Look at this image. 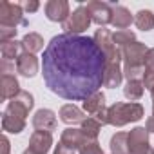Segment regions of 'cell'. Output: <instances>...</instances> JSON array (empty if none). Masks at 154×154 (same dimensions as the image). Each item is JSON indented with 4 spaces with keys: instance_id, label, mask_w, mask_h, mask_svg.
<instances>
[{
    "instance_id": "6da1fadb",
    "label": "cell",
    "mask_w": 154,
    "mask_h": 154,
    "mask_svg": "<svg viewBox=\"0 0 154 154\" xmlns=\"http://www.w3.org/2000/svg\"><path fill=\"white\" fill-rule=\"evenodd\" d=\"M107 58L94 38L56 35L44 49L42 76L45 87L71 102H84L103 85Z\"/></svg>"
},
{
    "instance_id": "7a4b0ae2",
    "label": "cell",
    "mask_w": 154,
    "mask_h": 154,
    "mask_svg": "<svg viewBox=\"0 0 154 154\" xmlns=\"http://www.w3.org/2000/svg\"><path fill=\"white\" fill-rule=\"evenodd\" d=\"M149 49L141 42H132L122 49V60H123V76L127 82L131 80H141L145 74V56Z\"/></svg>"
},
{
    "instance_id": "3957f363",
    "label": "cell",
    "mask_w": 154,
    "mask_h": 154,
    "mask_svg": "<svg viewBox=\"0 0 154 154\" xmlns=\"http://www.w3.org/2000/svg\"><path fill=\"white\" fill-rule=\"evenodd\" d=\"M143 114H145V109L138 102H129V103L116 102L109 107L107 120H109V125H112V127H123L127 123L141 120Z\"/></svg>"
},
{
    "instance_id": "277c9868",
    "label": "cell",
    "mask_w": 154,
    "mask_h": 154,
    "mask_svg": "<svg viewBox=\"0 0 154 154\" xmlns=\"http://www.w3.org/2000/svg\"><path fill=\"white\" fill-rule=\"evenodd\" d=\"M91 15H89V11H87V8L85 6H78L71 15H69V18L62 24V29H63V33L65 35H82L84 31H87L89 29V26H91Z\"/></svg>"
},
{
    "instance_id": "5b68a950",
    "label": "cell",
    "mask_w": 154,
    "mask_h": 154,
    "mask_svg": "<svg viewBox=\"0 0 154 154\" xmlns=\"http://www.w3.org/2000/svg\"><path fill=\"white\" fill-rule=\"evenodd\" d=\"M18 26H27V20L24 18V8L22 4L13 2H0V27H11L17 29Z\"/></svg>"
},
{
    "instance_id": "8992f818",
    "label": "cell",
    "mask_w": 154,
    "mask_h": 154,
    "mask_svg": "<svg viewBox=\"0 0 154 154\" xmlns=\"http://www.w3.org/2000/svg\"><path fill=\"white\" fill-rule=\"evenodd\" d=\"M93 38L98 44V47L103 51L107 62H120L122 60V49L114 44V33H111L105 27H100Z\"/></svg>"
},
{
    "instance_id": "52a82bcc",
    "label": "cell",
    "mask_w": 154,
    "mask_h": 154,
    "mask_svg": "<svg viewBox=\"0 0 154 154\" xmlns=\"http://www.w3.org/2000/svg\"><path fill=\"white\" fill-rule=\"evenodd\" d=\"M129 154H152L149 145V131L145 127H134L129 132Z\"/></svg>"
},
{
    "instance_id": "ba28073f",
    "label": "cell",
    "mask_w": 154,
    "mask_h": 154,
    "mask_svg": "<svg viewBox=\"0 0 154 154\" xmlns=\"http://www.w3.org/2000/svg\"><path fill=\"white\" fill-rule=\"evenodd\" d=\"M85 8H87V11L91 15V20L94 24H98L100 27H105L107 24H111V18H112V4L93 0V2H87Z\"/></svg>"
},
{
    "instance_id": "9c48e42d",
    "label": "cell",
    "mask_w": 154,
    "mask_h": 154,
    "mask_svg": "<svg viewBox=\"0 0 154 154\" xmlns=\"http://www.w3.org/2000/svg\"><path fill=\"white\" fill-rule=\"evenodd\" d=\"M33 105H35V98H33V94L27 93V91H20L13 100H9L6 111L11 112V114H15V116L26 118V116L29 114V111L33 109Z\"/></svg>"
},
{
    "instance_id": "30bf717a",
    "label": "cell",
    "mask_w": 154,
    "mask_h": 154,
    "mask_svg": "<svg viewBox=\"0 0 154 154\" xmlns=\"http://www.w3.org/2000/svg\"><path fill=\"white\" fill-rule=\"evenodd\" d=\"M44 11L51 22H60V24H63L71 15L67 0H49L44 8Z\"/></svg>"
},
{
    "instance_id": "8fae6325",
    "label": "cell",
    "mask_w": 154,
    "mask_h": 154,
    "mask_svg": "<svg viewBox=\"0 0 154 154\" xmlns=\"http://www.w3.org/2000/svg\"><path fill=\"white\" fill-rule=\"evenodd\" d=\"M15 65H17L18 74L26 76V78H33V76L38 72V69H40V62H38L36 54L27 53V51H24L18 56V60L15 62Z\"/></svg>"
},
{
    "instance_id": "7c38bea8",
    "label": "cell",
    "mask_w": 154,
    "mask_h": 154,
    "mask_svg": "<svg viewBox=\"0 0 154 154\" xmlns=\"http://www.w3.org/2000/svg\"><path fill=\"white\" fill-rule=\"evenodd\" d=\"M53 147V134L45 131H35L29 138V150L36 154H47Z\"/></svg>"
},
{
    "instance_id": "4fadbf2b",
    "label": "cell",
    "mask_w": 154,
    "mask_h": 154,
    "mask_svg": "<svg viewBox=\"0 0 154 154\" xmlns=\"http://www.w3.org/2000/svg\"><path fill=\"white\" fill-rule=\"evenodd\" d=\"M89 138L82 132V129H74V127H67L62 136H60V143L65 145L71 150H80V147L87 141Z\"/></svg>"
},
{
    "instance_id": "5bb4252c",
    "label": "cell",
    "mask_w": 154,
    "mask_h": 154,
    "mask_svg": "<svg viewBox=\"0 0 154 154\" xmlns=\"http://www.w3.org/2000/svg\"><path fill=\"white\" fill-rule=\"evenodd\" d=\"M33 127L36 131L53 132L56 129V114L51 109H38L33 116Z\"/></svg>"
},
{
    "instance_id": "9a60e30c",
    "label": "cell",
    "mask_w": 154,
    "mask_h": 154,
    "mask_svg": "<svg viewBox=\"0 0 154 154\" xmlns=\"http://www.w3.org/2000/svg\"><path fill=\"white\" fill-rule=\"evenodd\" d=\"M123 80V69L120 67V62H107L105 76H103V87L116 89L122 85Z\"/></svg>"
},
{
    "instance_id": "2e32d148",
    "label": "cell",
    "mask_w": 154,
    "mask_h": 154,
    "mask_svg": "<svg viewBox=\"0 0 154 154\" xmlns=\"http://www.w3.org/2000/svg\"><path fill=\"white\" fill-rule=\"evenodd\" d=\"M60 120L67 125H74V123H82L85 120L84 116V111L80 107H76L74 103H65L60 107V112H58Z\"/></svg>"
},
{
    "instance_id": "e0dca14e",
    "label": "cell",
    "mask_w": 154,
    "mask_h": 154,
    "mask_svg": "<svg viewBox=\"0 0 154 154\" xmlns=\"http://www.w3.org/2000/svg\"><path fill=\"white\" fill-rule=\"evenodd\" d=\"M134 22V17L131 15V11L123 6H112V18L111 24L120 31V29H127L131 24Z\"/></svg>"
},
{
    "instance_id": "ac0fdd59",
    "label": "cell",
    "mask_w": 154,
    "mask_h": 154,
    "mask_svg": "<svg viewBox=\"0 0 154 154\" xmlns=\"http://www.w3.org/2000/svg\"><path fill=\"white\" fill-rule=\"evenodd\" d=\"M2 129L6 132H11V134H20L26 129V118L15 116V114L4 111L2 112Z\"/></svg>"
},
{
    "instance_id": "d6986e66",
    "label": "cell",
    "mask_w": 154,
    "mask_h": 154,
    "mask_svg": "<svg viewBox=\"0 0 154 154\" xmlns=\"http://www.w3.org/2000/svg\"><path fill=\"white\" fill-rule=\"evenodd\" d=\"M24 53V47H22V42H17V40H8V42H0V54H2V60H8V62H17L18 56Z\"/></svg>"
},
{
    "instance_id": "ffe728a7",
    "label": "cell",
    "mask_w": 154,
    "mask_h": 154,
    "mask_svg": "<svg viewBox=\"0 0 154 154\" xmlns=\"http://www.w3.org/2000/svg\"><path fill=\"white\" fill-rule=\"evenodd\" d=\"M20 91L22 89L15 74H2V100H13Z\"/></svg>"
},
{
    "instance_id": "44dd1931",
    "label": "cell",
    "mask_w": 154,
    "mask_h": 154,
    "mask_svg": "<svg viewBox=\"0 0 154 154\" xmlns=\"http://www.w3.org/2000/svg\"><path fill=\"white\" fill-rule=\"evenodd\" d=\"M103 109H107L105 107V94L100 93V91L94 93V94H91L87 100H84V111L87 114H91V116H96Z\"/></svg>"
},
{
    "instance_id": "7402d4cb",
    "label": "cell",
    "mask_w": 154,
    "mask_h": 154,
    "mask_svg": "<svg viewBox=\"0 0 154 154\" xmlns=\"http://www.w3.org/2000/svg\"><path fill=\"white\" fill-rule=\"evenodd\" d=\"M109 147H111V154H129V132L112 134Z\"/></svg>"
},
{
    "instance_id": "603a6c76",
    "label": "cell",
    "mask_w": 154,
    "mask_h": 154,
    "mask_svg": "<svg viewBox=\"0 0 154 154\" xmlns=\"http://www.w3.org/2000/svg\"><path fill=\"white\" fill-rule=\"evenodd\" d=\"M20 42H22L24 51H27V53L36 54L38 51H44V38L38 33H27V35H24V38Z\"/></svg>"
},
{
    "instance_id": "cb8c5ba5",
    "label": "cell",
    "mask_w": 154,
    "mask_h": 154,
    "mask_svg": "<svg viewBox=\"0 0 154 154\" xmlns=\"http://www.w3.org/2000/svg\"><path fill=\"white\" fill-rule=\"evenodd\" d=\"M134 24L140 31H152L154 29V13L150 9H140L134 15Z\"/></svg>"
},
{
    "instance_id": "d4e9b609",
    "label": "cell",
    "mask_w": 154,
    "mask_h": 154,
    "mask_svg": "<svg viewBox=\"0 0 154 154\" xmlns=\"http://www.w3.org/2000/svg\"><path fill=\"white\" fill-rule=\"evenodd\" d=\"M143 91H145V87H143V82L141 80H131L123 87V96L129 102H138L143 96Z\"/></svg>"
},
{
    "instance_id": "484cf974",
    "label": "cell",
    "mask_w": 154,
    "mask_h": 154,
    "mask_svg": "<svg viewBox=\"0 0 154 154\" xmlns=\"http://www.w3.org/2000/svg\"><path fill=\"white\" fill-rule=\"evenodd\" d=\"M80 129H82V132H84L89 140H98V134H100V131H102V123H100L96 118L87 116V118L80 123Z\"/></svg>"
},
{
    "instance_id": "4316f807",
    "label": "cell",
    "mask_w": 154,
    "mask_h": 154,
    "mask_svg": "<svg viewBox=\"0 0 154 154\" xmlns=\"http://www.w3.org/2000/svg\"><path fill=\"white\" fill-rule=\"evenodd\" d=\"M132 42H136L134 31H131V29H120V31L114 33V44H116L120 49H123L125 45H129V44H132Z\"/></svg>"
},
{
    "instance_id": "83f0119b",
    "label": "cell",
    "mask_w": 154,
    "mask_h": 154,
    "mask_svg": "<svg viewBox=\"0 0 154 154\" xmlns=\"http://www.w3.org/2000/svg\"><path fill=\"white\" fill-rule=\"evenodd\" d=\"M78 154H103V150H102L98 140H87V141L80 147Z\"/></svg>"
},
{
    "instance_id": "f1b7e54d",
    "label": "cell",
    "mask_w": 154,
    "mask_h": 154,
    "mask_svg": "<svg viewBox=\"0 0 154 154\" xmlns=\"http://www.w3.org/2000/svg\"><path fill=\"white\" fill-rule=\"evenodd\" d=\"M141 82H143V87L150 91V89L154 87V71H149V69H145V74H143Z\"/></svg>"
},
{
    "instance_id": "f546056e",
    "label": "cell",
    "mask_w": 154,
    "mask_h": 154,
    "mask_svg": "<svg viewBox=\"0 0 154 154\" xmlns=\"http://www.w3.org/2000/svg\"><path fill=\"white\" fill-rule=\"evenodd\" d=\"M145 69L154 71V47H150L149 53H147V56H145Z\"/></svg>"
},
{
    "instance_id": "4dcf8cb0",
    "label": "cell",
    "mask_w": 154,
    "mask_h": 154,
    "mask_svg": "<svg viewBox=\"0 0 154 154\" xmlns=\"http://www.w3.org/2000/svg\"><path fill=\"white\" fill-rule=\"evenodd\" d=\"M22 8H24V11H27V13H35V11H38L40 2H36V0H29V2H24V4H22Z\"/></svg>"
},
{
    "instance_id": "1f68e13d",
    "label": "cell",
    "mask_w": 154,
    "mask_h": 154,
    "mask_svg": "<svg viewBox=\"0 0 154 154\" xmlns=\"http://www.w3.org/2000/svg\"><path fill=\"white\" fill-rule=\"evenodd\" d=\"M53 154H76V150H71V149H67L65 145L58 143V145L54 147V152H53Z\"/></svg>"
},
{
    "instance_id": "d6a6232c",
    "label": "cell",
    "mask_w": 154,
    "mask_h": 154,
    "mask_svg": "<svg viewBox=\"0 0 154 154\" xmlns=\"http://www.w3.org/2000/svg\"><path fill=\"white\" fill-rule=\"evenodd\" d=\"M9 149H11L9 138L8 136H2V150H0V154H9Z\"/></svg>"
},
{
    "instance_id": "836d02e7",
    "label": "cell",
    "mask_w": 154,
    "mask_h": 154,
    "mask_svg": "<svg viewBox=\"0 0 154 154\" xmlns=\"http://www.w3.org/2000/svg\"><path fill=\"white\" fill-rule=\"evenodd\" d=\"M145 129H147L149 132H154V116H150V118L147 120V123H145Z\"/></svg>"
},
{
    "instance_id": "e575fe53",
    "label": "cell",
    "mask_w": 154,
    "mask_h": 154,
    "mask_svg": "<svg viewBox=\"0 0 154 154\" xmlns=\"http://www.w3.org/2000/svg\"><path fill=\"white\" fill-rule=\"evenodd\" d=\"M24 154H36V152H33V150H29V149H26V150H24Z\"/></svg>"
},
{
    "instance_id": "d590c367",
    "label": "cell",
    "mask_w": 154,
    "mask_h": 154,
    "mask_svg": "<svg viewBox=\"0 0 154 154\" xmlns=\"http://www.w3.org/2000/svg\"><path fill=\"white\" fill-rule=\"evenodd\" d=\"M150 96H152V102H154V87L150 89Z\"/></svg>"
},
{
    "instance_id": "8d00e7d4",
    "label": "cell",
    "mask_w": 154,
    "mask_h": 154,
    "mask_svg": "<svg viewBox=\"0 0 154 154\" xmlns=\"http://www.w3.org/2000/svg\"><path fill=\"white\" fill-rule=\"evenodd\" d=\"M152 116H154V102H152Z\"/></svg>"
},
{
    "instance_id": "74e56055",
    "label": "cell",
    "mask_w": 154,
    "mask_h": 154,
    "mask_svg": "<svg viewBox=\"0 0 154 154\" xmlns=\"http://www.w3.org/2000/svg\"><path fill=\"white\" fill-rule=\"evenodd\" d=\"M152 154H154V145H152Z\"/></svg>"
}]
</instances>
